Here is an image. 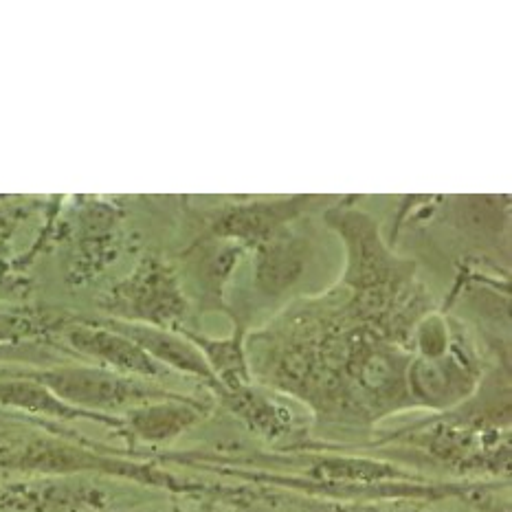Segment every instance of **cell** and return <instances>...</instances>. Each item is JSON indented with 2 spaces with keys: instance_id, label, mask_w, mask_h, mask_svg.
<instances>
[{
  "instance_id": "obj_1",
  "label": "cell",
  "mask_w": 512,
  "mask_h": 512,
  "mask_svg": "<svg viewBox=\"0 0 512 512\" xmlns=\"http://www.w3.org/2000/svg\"><path fill=\"white\" fill-rule=\"evenodd\" d=\"M33 381L42 383L62 403L88 411V414L126 405L139 407L143 403H152V400L174 396L165 389L139 383L135 378L102 370V367H60V370L33 374Z\"/></svg>"
},
{
  "instance_id": "obj_2",
  "label": "cell",
  "mask_w": 512,
  "mask_h": 512,
  "mask_svg": "<svg viewBox=\"0 0 512 512\" xmlns=\"http://www.w3.org/2000/svg\"><path fill=\"white\" fill-rule=\"evenodd\" d=\"M117 308L121 315L148 321V326H168L185 315V302L174 277L157 262H148L132 280L121 286Z\"/></svg>"
},
{
  "instance_id": "obj_3",
  "label": "cell",
  "mask_w": 512,
  "mask_h": 512,
  "mask_svg": "<svg viewBox=\"0 0 512 512\" xmlns=\"http://www.w3.org/2000/svg\"><path fill=\"white\" fill-rule=\"evenodd\" d=\"M409 392L418 403L429 407H451L471 394L475 385V372L462 359H447V354L438 359H422L409 365L407 374Z\"/></svg>"
},
{
  "instance_id": "obj_4",
  "label": "cell",
  "mask_w": 512,
  "mask_h": 512,
  "mask_svg": "<svg viewBox=\"0 0 512 512\" xmlns=\"http://www.w3.org/2000/svg\"><path fill=\"white\" fill-rule=\"evenodd\" d=\"M113 330L121 332V335L128 337L130 341H135L143 352H148L152 359L161 363L163 367H172V370H178L183 374L203 378L211 387H216L220 394V385L214 372L209 370L203 354L198 352L196 345L187 337L183 339L170 330L148 324H113Z\"/></svg>"
},
{
  "instance_id": "obj_5",
  "label": "cell",
  "mask_w": 512,
  "mask_h": 512,
  "mask_svg": "<svg viewBox=\"0 0 512 512\" xmlns=\"http://www.w3.org/2000/svg\"><path fill=\"white\" fill-rule=\"evenodd\" d=\"M71 343L77 350L93 356L117 372L139 374V376H163L168 374V367H163L152 359L148 352H143L135 341L121 335L117 330L106 328H73L69 335Z\"/></svg>"
},
{
  "instance_id": "obj_6",
  "label": "cell",
  "mask_w": 512,
  "mask_h": 512,
  "mask_svg": "<svg viewBox=\"0 0 512 512\" xmlns=\"http://www.w3.org/2000/svg\"><path fill=\"white\" fill-rule=\"evenodd\" d=\"M203 414L205 409L196 400L174 394L130 409L128 427L137 438L146 442H170L192 429Z\"/></svg>"
},
{
  "instance_id": "obj_7",
  "label": "cell",
  "mask_w": 512,
  "mask_h": 512,
  "mask_svg": "<svg viewBox=\"0 0 512 512\" xmlns=\"http://www.w3.org/2000/svg\"><path fill=\"white\" fill-rule=\"evenodd\" d=\"M302 240H295L286 231H277L266 238L258 255V282L266 293H280L297 280L304 266Z\"/></svg>"
},
{
  "instance_id": "obj_8",
  "label": "cell",
  "mask_w": 512,
  "mask_h": 512,
  "mask_svg": "<svg viewBox=\"0 0 512 512\" xmlns=\"http://www.w3.org/2000/svg\"><path fill=\"white\" fill-rule=\"evenodd\" d=\"M220 398L231 407L233 414L240 416L264 438H280L291 429V414L273 403L271 398L260 394L253 385L240 387L236 392H225Z\"/></svg>"
},
{
  "instance_id": "obj_9",
  "label": "cell",
  "mask_w": 512,
  "mask_h": 512,
  "mask_svg": "<svg viewBox=\"0 0 512 512\" xmlns=\"http://www.w3.org/2000/svg\"><path fill=\"white\" fill-rule=\"evenodd\" d=\"M297 211V205L282 203V205H249L227 211L225 216L216 222V231L227 233V236H236L242 240H255L264 242L271 238L273 233L280 231L282 222L291 218Z\"/></svg>"
},
{
  "instance_id": "obj_10",
  "label": "cell",
  "mask_w": 512,
  "mask_h": 512,
  "mask_svg": "<svg viewBox=\"0 0 512 512\" xmlns=\"http://www.w3.org/2000/svg\"><path fill=\"white\" fill-rule=\"evenodd\" d=\"M0 403L31 411V414H44L53 418H95L110 422L106 416L88 414V411L62 403L58 396L51 394L49 389L38 381H0Z\"/></svg>"
},
{
  "instance_id": "obj_11",
  "label": "cell",
  "mask_w": 512,
  "mask_h": 512,
  "mask_svg": "<svg viewBox=\"0 0 512 512\" xmlns=\"http://www.w3.org/2000/svg\"><path fill=\"white\" fill-rule=\"evenodd\" d=\"M304 512H431L425 508L400 506H337V504H304Z\"/></svg>"
}]
</instances>
